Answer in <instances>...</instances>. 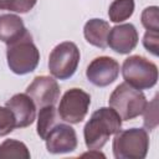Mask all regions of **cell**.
<instances>
[{
    "label": "cell",
    "instance_id": "9c48e42d",
    "mask_svg": "<svg viewBox=\"0 0 159 159\" xmlns=\"http://www.w3.org/2000/svg\"><path fill=\"white\" fill-rule=\"evenodd\" d=\"M118 75L119 63L108 56L96 57L86 70L87 80L97 87L109 86L117 80Z\"/></svg>",
    "mask_w": 159,
    "mask_h": 159
},
{
    "label": "cell",
    "instance_id": "44dd1931",
    "mask_svg": "<svg viewBox=\"0 0 159 159\" xmlns=\"http://www.w3.org/2000/svg\"><path fill=\"white\" fill-rule=\"evenodd\" d=\"M143 45L150 53H153L154 56H158V53H159V31L147 30V32L144 34V37H143Z\"/></svg>",
    "mask_w": 159,
    "mask_h": 159
},
{
    "label": "cell",
    "instance_id": "ffe728a7",
    "mask_svg": "<svg viewBox=\"0 0 159 159\" xmlns=\"http://www.w3.org/2000/svg\"><path fill=\"white\" fill-rule=\"evenodd\" d=\"M16 128V120L12 112L5 106L0 107V137L7 135Z\"/></svg>",
    "mask_w": 159,
    "mask_h": 159
},
{
    "label": "cell",
    "instance_id": "7c38bea8",
    "mask_svg": "<svg viewBox=\"0 0 159 159\" xmlns=\"http://www.w3.org/2000/svg\"><path fill=\"white\" fill-rule=\"evenodd\" d=\"M14 114L16 128H26L34 123L36 117V106L26 93L14 94L5 104Z\"/></svg>",
    "mask_w": 159,
    "mask_h": 159
},
{
    "label": "cell",
    "instance_id": "5bb4252c",
    "mask_svg": "<svg viewBox=\"0 0 159 159\" xmlns=\"http://www.w3.org/2000/svg\"><path fill=\"white\" fill-rule=\"evenodd\" d=\"M26 31L27 30L20 16L14 14L0 15V41L10 43L11 41L22 36Z\"/></svg>",
    "mask_w": 159,
    "mask_h": 159
},
{
    "label": "cell",
    "instance_id": "3957f363",
    "mask_svg": "<svg viewBox=\"0 0 159 159\" xmlns=\"http://www.w3.org/2000/svg\"><path fill=\"white\" fill-rule=\"evenodd\" d=\"M108 103L122 120H130L143 113L147 106V99L140 89L123 82L112 92Z\"/></svg>",
    "mask_w": 159,
    "mask_h": 159
},
{
    "label": "cell",
    "instance_id": "7402d4cb",
    "mask_svg": "<svg viewBox=\"0 0 159 159\" xmlns=\"http://www.w3.org/2000/svg\"><path fill=\"white\" fill-rule=\"evenodd\" d=\"M37 0H14L12 6L10 9V11H15V12H20V14H25L27 11H30Z\"/></svg>",
    "mask_w": 159,
    "mask_h": 159
},
{
    "label": "cell",
    "instance_id": "6da1fadb",
    "mask_svg": "<svg viewBox=\"0 0 159 159\" xmlns=\"http://www.w3.org/2000/svg\"><path fill=\"white\" fill-rule=\"evenodd\" d=\"M122 119L111 107H102L94 111L83 128L86 147L99 150L108 142L109 137L120 130Z\"/></svg>",
    "mask_w": 159,
    "mask_h": 159
},
{
    "label": "cell",
    "instance_id": "5b68a950",
    "mask_svg": "<svg viewBox=\"0 0 159 159\" xmlns=\"http://www.w3.org/2000/svg\"><path fill=\"white\" fill-rule=\"evenodd\" d=\"M124 81L137 89H149L158 81V67L143 56L133 55L124 60L122 66Z\"/></svg>",
    "mask_w": 159,
    "mask_h": 159
},
{
    "label": "cell",
    "instance_id": "30bf717a",
    "mask_svg": "<svg viewBox=\"0 0 159 159\" xmlns=\"http://www.w3.org/2000/svg\"><path fill=\"white\" fill-rule=\"evenodd\" d=\"M46 149L52 154H63L73 152L77 148V135L68 124L57 123L46 137Z\"/></svg>",
    "mask_w": 159,
    "mask_h": 159
},
{
    "label": "cell",
    "instance_id": "ac0fdd59",
    "mask_svg": "<svg viewBox=\"0 0 159 159\" xmlns=\"http://www.w3.org/2000/svg\"><path fill=\"white\" fill-rule=\"evenodd\" d=\"M144 127L147 130H154L158 127V97L155 96L152 102L147 103L144 111Z\"/></svg>",
    "mask_w": 159,
    "mask_h": 159
},
{
    "label": "cell",
    "instance_id": "4fadbf2b",
    "mask_svg": "<svg viewBox=\"0 0 159 159\" xmlns=\"http://www.w3.org/2000/svg\"><path fill=\"white\" fill-rule=\"evenodd\" d=\"M109 24L102 19H91L86 22L83 27V35L88 43L106 48L108 47V34H109Z\"/></svg>",
    "mask_w": 159,
    "mask_h": 159
},
{
    "label": "cell",
    "instance_id": "603a6c76",
    "mask_svg": "<svg viewBox=\"0 0 159 159\" xmlns=\"http://www.w3.org/2000/svg\"><path fill=\"white\" fill-rule=\"evenodd\" d=\"M14 0H0V10H10Z\"/></svg>",
    "mask_w": 159,
    "mask_h": 159
},
{
    "label": "cell",
    "instance_id": "e0dca14e",
    "mask_svg": "<svg viewBox=\"0 0 159 159\" xmlns=\"http://www.w3.org/2000/svg\"><path fill=\"white\" fill-rule=\"evenodd\" d=\"M134 11V0H114L109 5L108 16L112 22H123Z\"/></svg>",
    "mask_w": 159,
    "mask_h": 159
},
{
    "label": "cell",
    "instance_id": "7a4b0ae2",
    "mask_svg": "<svg viewBox=\"0 0 159 159\" xmlns=\"http://www.w3.org/2000/svg\"><path fill=\"white\" fill-rule=\"evenodd\" d=\"M6 45L7 65L14 73L26 75L37 67L40 61V52L34 43L32 36L29 31Z\"/></svg>",
    "mask_w": 159,
    "mask_h": 159
},
{
    "label": "cell",
    "instance_id": "277c9868",
    "mask_svg": "<svg viewBox=\"0 0 159 159\" xmlns=\"http://www.w3.org/2000/svg\"><path fill=\"white\" fill-rule=\"evenodd\" d=\"M112 148L117 159H143L149 149V135L142 128L119 130L116 133Z\"/></svg>",
    "mask_w": 159,
    "mask_h": 159
},
{
    "label": "cell",
    "instance_id": "8fae6325",
    "mask_svg": "<svg viewBox=\"0 0 159 159\" xmlns=\"http://www.w3.org/2000/svg\"><path fill=\"white\" fill-rule=\"evenodd\" d=\"M108 46L117 53L125 55L133 51L138 43V32L134 25L122 24L112 27L108 34Z\"/></svg>",
    "mask_w": 159,
    "mask_h": 159
},
{
    "label": "cell",
    "instance_id": "52a82bcc",
    "mask_svg": "<svg viewBox=\"0 0 159 159\" xmlns=\"http://www.w3.org/2000/svg\"><path fill=\"white\" fill-rule=\"evenodd\" d=\"M91 104V96L81 88H71L62 96L57 109L58 117L71 124L81 123Z\"/></svg>",
    "mask_w": 159,
    "mask_h": 159
},
{
    "label": "cell",
    "instance_id": "8992f818",
    "mask_svg": "<svg viewBox=\"0 0 159 159\" xmlns=\"http://www.w3.org/2000/svg\"><path fill=\"white\" fill-rule=\"evenodd\" d=\"M80 50L75 42L65 41L58 43L48 57L50 73L55 78L68 80L75 75L80 63Z\"/></svg>",
    "mask_w": 159,
    "mask_h": 159
},
{
    "label": "cell",
    "instance_id": "d6986e66",
    "mask_svg": "<svg viewBox=\"0 0 159 159\" xmlns=\"http://www.w3.org/2000/svg\"><path fill=\"white\" fill-rule=\"evenodd\" d=\"M142 25L149 31H159V9L149 6L142 12Z\"/></svg>",
    "mask_w": 159,
    "mask_h": 159
},
{
    "label": "cell",
    "instance_id": "9a60e30c",
    "mask_svg": "<svg viewBox=\"0 0 159 159\" xmlns=\"http://www.w3.org/2000/svg\"><path fill=\"white\" fill-rule=\"evenodd\" d=\"M57 111L55 106H46L40 108L37 117V134L41 139H46L50 130L57 124Z\"/></svg>",
    "mask_w": 159,
    "mask_h": 159
},
{
    "label": "cell",
    "instance_id": "2e32d148",
    "mask_svg": "<svg viewBox=\"0 0 159 159\" xmlns=\"http://www.w3.org/2000/svg\"><path fill=\"white\" fill-rule=\"evenodd\" d=\"M29 159L30 152L27 147L19 140L6 139L0 144V159Z\"/></svg>",
    "mask_w": 159,
    "mask_h": 159
},
{
    "label": "cell",
    "instance_id": "ba28073f",
    "mask_svg": "<svg viewBox=\"0 0 159 159\" xmlns=\"http://www.w3.org/2000/svg\"><path fill=\"white\" fill-rule=\"evenodd\" d=\"M26 94L31 97L39 108L55 106L60 97V87L55 78L50 76H37L27 86Z\"/></svg>",
    "mask_w": 159,
    "mask_h": 159
}]
</instances>
